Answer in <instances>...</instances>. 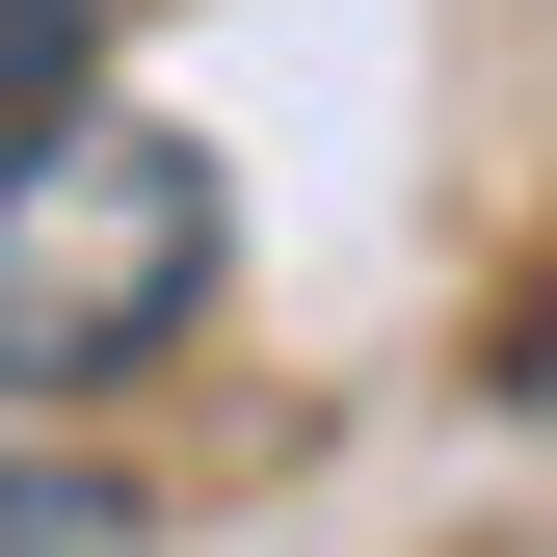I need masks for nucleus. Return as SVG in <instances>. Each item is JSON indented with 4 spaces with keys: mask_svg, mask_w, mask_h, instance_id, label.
I'll return each instance as SVG.
<instances>
[{
    "mask_svg": "<svg viewBox=\"0 0 557 557\" xmlns=\"http://www.w3.org/2000/svg\"><path fill=\"white\" fill-rule=\"evenodd\" d=\"M186 293H213V160L160 107H53L0 133V398H107L160 372Z\"/></svg>",
    "mask_w": 557,
    "mask_h": 557,
    "instance_id": "f257e3e1",
    "label": "nucleus"
},
{
    "mask_svg": "<svg viewBox=\"0 0 557 557\" xmlns=\"http://www.w3.org/2000/svg\"><path fill=\"white\" fill-rule=\"evenodd\" d=\"M81 53H107V0H0V133H53V107H81Z\"/></svg>",
    "mask_w": 557,
    "mask_h": 557,
    "instance_id": "f03ea898",
    "label": "nucleus"
},
{
    "mask_svg": "<svg viewBox=\"0 0 557 557\" xmlns=\"http://www.w3.org/2000/svg\"><path fill=\"white\" fill-rule=\"evenodd\" d=\"M0 557H133V478H27L0 451Z\"/></svg>",
    "mask_w": 557,
    "mask_h": 557,
    "instance_id": "7ed1b4c3",
    "label": "nucleus"
}]
</instances>
